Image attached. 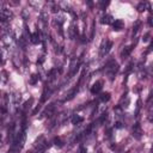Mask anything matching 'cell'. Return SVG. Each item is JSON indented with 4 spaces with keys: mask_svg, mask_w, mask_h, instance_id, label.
<instances>
[{
    "mask_svg": "<svg viewBox=\"0 0 153 153\" xmlns=\"http://www.w3.org/2000/svg\"><path fill=\"white\" fill-rule=\"evenodd\" d=\"M141 135H142V129H141L139 123H135L134 127H133V136L136 137V139H140Z\"/></svg>",
    "mask_w": 153,
    "mask_h": 153,
    "instance_id": "8992f818",
    "label": "cell"
},
{
    "mask_svg": "<svg viewBox=\"0 0 153 153\" xmlns=\"http://www.w3.org/2000/svg\"><path fill=\"white\" fill-rule=\"evenodd\" d=\"M114 19L110 14H105L103 18H102V24H112Z\"/></svg>",
    "mask_w": 153,
    "mask_h": 153,
    "instance_id": "30bf717a",
    "label": "cell"
},
{
    "mask_svg": "<svg viewBox=\"0 0 153 153\" xmlns=\"http://www.w3.org/2000/svg\"><path fill=\"white\" fill-rule=\"evenodd\" d=\"M79 153H86V149L84 148V146H81V147H80V151H79Z\"/></svg>",
    "mask_w": 153,
    "mask_h": 153,
    "instance_id": "2e32d148",
    "label": "cell"
},
{
    "mask_svg": "<svg viewBox=\"0 0 153 153\" xmlns=\"http://www.w3.org/2000/svg\"><path fill=\"white\" fill-rule=\"evenodd\" d=\"M130 51H131V45H127V47H124V49L122 50V53H121V56L123 57V59H126L129 54H130Z\"/></svg>",
    "mask_w": 153,
    "mask_h": 153,
    "instance_id": "8fae6325",
    "label": "cell"
},
{
    "mask_svg": "<svg viewBox=\"0 0 153 153\" xmlns=\"http://www.w3.org/2000/svg\"><path fill=\"white\" fill-rule=\"evenodd\" d=\"M102 88H103V82L100 81V80H98V81H96L92 86H91V93L92 94H97V93H99L100 91H102Z\"/></svg>",
    "mask_w": 153,
    "mask_h": 153,
    "instance_id": "5b68a950",
    "label": "cell"
},
{
    "mask_svg": "<svg viewBox=\"0 0 153 153\" xmlns=\"http://www.w3.org/2000/svg\"><path fill=\"white\" fill-rule=\"evenodd\" d=\"M37 80H38V76H37L36 74H32V75H31V79H30V84L33 85V84H36Z\"/></svg>",
    "mask_w": 153,
    "mask_h": 153,
    "instance_id": "5bb4252c",
    "label": "cell"
},
{
    "mask_svg": "<svg viewBox=\"0 0 153 153\" xmlns=\"http://www.w3.org/2000/svg\"><path fill=\"white\" fill-rule=\"evenodd\" d=\"M99 100H100V102H103V103H105V102H109V100H110V93H109V92L102 93V94L99 96Z\"/></svg>",
    "mask_w": 153,
    "mask_h": 153,
    "instance_id": "7c38bea8",
    "label": "cell"
},
{
    "mask_svg": "<svg viewBox=\"0 0 153 153\" xmlns=\"http://www.w3.org/2000/svg\"><path fill=\"white\" fill-rule=\"evenodd\" d=\"M117 72H118V65H117V62H115L114 60L109 61L106 63V66H105V73H106V75L112 80L115 78V75H116Z\"/></svg>",
    "mask_w": 153,
    "mask_h": 153,
    "instance_id": "7a4b0ae2",
    "label": "cell"
},
{
    "mask_svg": "<svg viewBox=\"0 0 153 153\" xmlns=\"http://www.w3.org/2000/svg\"><path fill=\"white\" fill-rule=\"evenodd\" d=\"M71 121H72V123L73 124H79V123H81L82 121H84V118L81 117V116H79V115H73L72 116V118H71Z\"/></svg>",
    "mask_w": 153,
    "mask_h": 153,
    "instance_id": "9c48e42d",
    "label": "cell"
},
{
    "mask_svg": "<svg viewBox=\"0 0 153 153\" xmlns=\"http://www.w3.org/2000/svg\"><path fill=\"white\" fill-rule=\"evenodd\" d=\"M111 47H112V42L110 39H108V38L103 39V42H102V44L99 47V57H104L110 51Z\"/></svg>",
    "mask_w": 153,
    "mask_h": 153,
    "instance_id": "3957f363",
    "label": "cell"
},
{
    "mask_svg": "<svg viewBox=\"0 0 153 153\" xmlns=\"http://www.w3.org/2000/svg\"><path fill=\"white\" fill-rule=\"evenodd\" d=\"M123 27H124V23H123L122 19H116V20L112 22V29H114L115 31H120V30H122Z\"/></svg>",
    "mask_w": 153,
    "mask_h": 153,
    "instance_id": "52a82bcc",
    "label": "cell"
},
{
    "mask_svg": "<svg viewBox=\"0 0 153 153\" xmlns=\"http://www.w3.org/2000/svg\"><path fill=\"white\" fill-rule=\"evenodd\" d=\"M39 38H41V35H39L38 30H37L36 32L31 33V36H30V41H31L33 44H37V43H39V41H41Z\"/></svg>",
    "mask_w": 153,
    "mask_h": 153,
    "instance_id": "ba28073f",
    "label": "cell"
},
{
    "mask_svg": "<svg viewBox=\"0 0 153 153\" xmlns=\"http://www.w3.org/2000/svg\"><path fill=\"white\" fill-rule=\"evenodd\" d=\"M145 6H146V4H143V2H141L139 6H137V10H139V12H142L143 10H145Z\"/></svg>",
    "mask_w": 153,
    "mask_h": 153,
    "instance_id": "9a60e30c",
    "label": "cell"
},
{
    "mask_svg": "<svg viewBox=\"0 0 153 153\" xmlns=\"http://www.w3.org/2000/svg\"><path fill=\"white\" fill-rule=\"evenodd\" d=\"M12 12L6 10V8H2L0 10V23H7L8 20H11L12 18Z\"/></svg>",
    "mask_w": 153,
    "mask_h": 153,
    "instance_id": "277c9868",
    "label": "cell"
},
{
    "mask_svg": "<svg viewBox=\"0 0 153 153\" xmlns=\"http://www.w3.org/2000/svg\"><path fill=\"white\" fill-rule=\"evenodd\" d=\"M24 142H25V120L23 121V126L19 128L17 134H14V139L12 141L10 153H19L24 146Z\"/></svg>",
    "mask_w": 153,
    "mask_h": 153,
    "instance_id": "6da1fadb",
    "label": "cell"
},
{
    "mask_svg": "<svg viewBox=\"0 0 153 153\" xmlns=\"http://www.w3.org/2000/svg\"><path fill=\"white\" fill-rule=\"evenodd\" d=\"M54 110H55V105H54V104H49V105H48V108L45 109V111L43 112V115H44V116H47V114H49L48 116H50V114H51Z\"/></svg>",
    "mask_w": 153,
    "mask_h": 153,
    "instance_id": "4fadbf2b",
    "label": "cell"
}]
</instances>
